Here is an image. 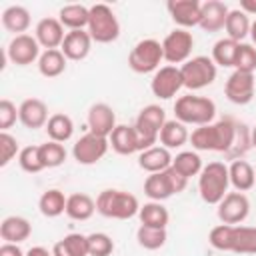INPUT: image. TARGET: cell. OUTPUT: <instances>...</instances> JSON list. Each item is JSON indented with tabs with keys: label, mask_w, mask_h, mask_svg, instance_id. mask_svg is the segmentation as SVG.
<instances>
[{
	"label": "cell",
	"mask_w": 256,
	"mask_h": 256,
	"mask_svg": "<svg viewBox=\"0 0 256 256\" xmlns=\"http://www.w3.org/2000/svg\"><path fill=\"white\" fill-rule=\"evenodd\" d=\"M92 38L88 34V30H70L66 32V38L60 46L62 54L66 56V60H84L88 54H90V48H92Z\"/></svg>",
	"instance_id": "cell-18"
},
{
	"label": "cell",
	"mask_w": 256,
	"mask_h": 256,
	"mask_svg": "<svg viewBox=\"0 0 256 256\" xmlns=\"http://www.w3.org/2000/svg\"><path fill=\"white\" fill-rule=\"evenodd\" d=\"M174 116L182 124H192V126H206L212 124L216 116V104L214 100L206 96H196V94H186L180 96L174 104Z\"/></svg>",
	"instance_id": "cell-4"
},
{
	"label": "cell",
	"mask_w": 256,
	"mask_h": 256,
	"mask_svg": "<svg viewBox=\"0 0 256 256\" xmlns=\"http://www.w3.org/2000/svg\"><path fill=\"white\" fill-rule=\"evenodd\" d=\"M38 70L46 78H56L66 70V56L60 48L56 50H44L38 58Z\"/></svg>",
	"instance_id": "cell-36"
},
{
	"label": "cell",
	"mask_w": 256,
	"mask_h": 256,
	"mask_svg": "<svg viewBox=\"0 0 256 256\" xmlns=\"http://www.w3.org/2000/svg\"><path fill=\"white\" fill-rule=\"evenodd\" d=\"M88 34L98 44H110L120 36V22L110 6H106V4L90 6Z\"/></svg>",
	"instance_id": "cell-5"
},
{
	"label": "cell",
	"mask_w": 256,
	"mask_h": 256,
	"mask_svg": "<svg viewBox=\"0 0 256 256\" xmlns=\"http://www.w3.org/2000/svg\"><path fill=\"white\" fill-rule=\"evenodd\" d=\"M52 254L54 256H88V236L80 232H70L54 244Z\"/></svg>",
	"instance_id": "cell-27"
},
{
	"label": "cell",
	"mask_w": 256,
	"mask_h": 256,
	"mask_svg": "<svg viewBox=\"0 0 256 256\" xmlns=\"http://www.w3.org/2000/svg\"><path fill=\"white\" fill-rule=\"evenodd\" d=\"M238 44L240 42H234L228 36L226 38H220L214 44V48H212V60H214V64L216 66H222V68H234L236 54H238Z\"/></svg>",
	"instance_id": "cell-38"
},
{
	"label": "cell",
	"mask_w": 256,
	"mask_h": 256,
	"mask_svg": "<svg viewBox=\"0 0 256 256\" xmlns=\"http://www.w3.org/2000/svg\"><path fill=\"white\" fill-rule=\"evenodd\" d=\"M34 38L38 40V44L46 50H56L62 46L64 38H66V32H64V26L58 18H42L38 24H36V30H34Z\"/></svg>",
	"instance_id": "cell-17"
},
{
	"label": "cell",
	"mask_w": 256,
	"mask_h": 256,
	"mask_svg": "<svg viewBox=\"0 0 256 256\" xmlns=\"http://www.w3.org/2000/svg\"><path fill=\"white\" fill-rule=\"evenodd\" d=\"M254 88H256L254 74L234 70V72L228 76V80H226L224 94H226V98H228L232 104L244 106V104L252 102V98H254Z\"/></svg>",
	"instance_id": "cell-14"
},
{
	"label": "cell",
	"mask_w": 256,
	"mask_h": 256,
	"mask_svg": "<svg viewBox=\"0 0 256 256\" xmlns=\"http://www.w3.org/2000/svg\"><path fill=\"white\" fill-rule=\"evenodd\" d=\"M230 174V184L234 186L236 192H248L256 184V172L250 162L246 160H232L228 166Z\"/></svg>",
	"instance_id": "cell-24"
},
{
	"label": "cell",
	"mask_w": 256,
	"mask_h": 256,
	"mask_svg": "<svg viewBox=\"0 0 256 256\" xmlns=\"http://www.w3.org/2000/svg\"><path fill=\"white\" fill-rule=\"evenodd\" d=\"M58 20L62 22L64 28L70 30H84L88 28V20H90V8L82 6V4H68L62 6L58 12Z\"/></svg>",
	"instance_id": "cell-28"
},
{
	"label": "cell",
	"mask_w": 256,
	"mask_h": 256,
	"mask_svg": "<svg viewBox=\"0 0 256 256\" xmlns=\"http://www.w3.org/2000/svg\"><path fill=\"white\" fill-rule=\"evenodd\" d=\"M16 154H20L18 140L8 132H0V166H6Z\"/></svg>",
	"instance_id": "cell-46"
},
{
	"label": "cell",
	"mask_w": 256,
	"mask_h": 256,
	"mask_svg": "<svg viewBox=\"0 0 256 256\" xmlns=\"http://www.w3.org/2000/svg\"><path fill=\"white\" fill-rule=\"evenodd\" d=\"M18 164L28 174H38L44 170V164L40 160V146H24L18 154Z\"/></svg>",
	"instance_id": "cell-42"
},
{
	"label": "cell",
	"mask_w": 256,
	"mask_h": 256,
	"mask_svg": "<svg viewBox=\"0 0 256 256\" xmlns=\"http://www.w3.org/2000/svg\"><path fill=\"white\" fill-rule=\"evenodd\" d=\"M96 212V200H92L88 194L76 192L70 194L66 200V216L72 220H88Z\"/></svg>",
	"instance_id": "cell-29"
},
{
	"label": "cell",
	"mask_w": 256,
	"mask_h": 256,
	"mask_svg": "<svg viewBox=\"0 0 256 256\" xmlns=\"http://www.w3.org/2000/svg\"><path fill=\"white\" fill-rule=\"evenodd\" d=\"M6 58L16 64V66H28L32 64L34 60L40 58V44L34 36L30 34H20V36H14L10 40V44L6 46Z\"/></svg>",
	"instance_id": "cell-13"
},
{
	"label": "cell",
	"mask_w": 256,
	"mask_h": 256,
	"mask_svg": "<svg viewBox=\"0 0 256 256\" xmlns=\"http://www.w3.org/2000/svg\"><path fill=\"white\" fill-rule=\"evenodd\" d=\"M2 26L8 32H14L16 36H20L30 28V12L24 6H18V4L8 6L2 12Z\"/></svg>",
	"instance_id": "cell-30"
},
{
	"label": "cell",
	"mask_w": 256,
	"mask_h": 256,
	"mask_svg": "<svg viewBox=\"0 0 256 256\" xmlns=\"http://www.w3.org/2000/svg\"><path fill=\"white\" fill-rule=\"evenodd\" d=\"M230 236H232V226L230 224H218L210 230L208 234V242L212 248L228 252L230 250Z\"/></svg>",
	"instance_id": "cell-45"
},
{
	"label": "cell",
	"mask_w": 256,
	"mask_h": 256,
	"mask_svg": "<svg viewBox=\"0 0 256 256\" xmlns=\"http://www.w3.org/2000/svg\"><path fill=\"white\" fill-rule=\"evenodd\" d=\"M240 10L246 12V14H256V0H242Z\"/></svg>",
	"instance_id": "cell-50"
},
{
	"label": "cell",
	"mask_w": 256,
	"mask_h": 256,
	"mask_svg": "<svg viewBox=\"0 0 256 256\" xmlns=\"http://www.w3.org/2000/svg\"><path fill=\"white\" fill-rule=\"evenodd\" d=\"M0 256H26L18 244H10V242H4L0 246Z\"/></svg>",
	"instance_id": "cell-48"
},
{
	"label": "cell",
	"mask_w": 256,
	"mask_h": 256,
	"mask_svg": "<svg viewBox=\"0 0 256 256\" xmlns=\"http://www.w3.org/2000/svg\"><path fill=\"white\" fill-rule=\"evenodd\" d=\"M32 234V224L24 216H6L0 224V236L4 242L20 244Z\"/></svg>",
	"instance_id": "cell-23"
},
{
	"label": "cell",
	"mask_w": 256,
	"mask_h": 256,
	"mask_svg": "<svg viewBox=\"0 0 256 256\" xmlns=\"http://www.w3.org/2000/svg\"><path fill=\"white\" fill-rule=\"evenodd\" d=\"M164 60V50L162 42L154 38H144L134 44V48L128 54V66L136 74H148L156 72L160 68V62Z\"/></svg>",
	"instance_id": "cell-8"
},
{
	"label": "cell",
	"mask_w": 256,
	"mask_h": 256,
	"mask_svg": "<svg viewBox=\"0 0 256 256\" xmlns=\"http://www.w3.org/2000/svg\"><path fill=\"white\" fill-rule=\"evenodd\" d=\"M250 38H252V42L256 44V20H254L252 26H250Z\"/></svg>",
	"instance_id": "cell-51"
},
{
	"label": "cell",
	"mask_w": 256,
	"mask_h": 256,
	"mask_svg": "<svg viewBox=\"0 0 256 256\" xmlns=\"http://www.w3.org/2000/svg\"><path fill=\"white\" fill-rule=\"evenodd\" d=\"M230 8L220 2V0H206L202 4V20H200V28L204 32H218L226 26V18H228Z\"/></svg>",
	"instance_id": "cell-21"
},
{
	"label": "cell",
	"mask_w": 256,
	"mask_h": 256,
	"mask_svg": "<svg viewBox=\"0 0 256 256\" xmlns=\"http://www.w3.org/2000/svg\"><path fill=\"white\" fill-rule=\"evenodd\" d=\"M250 138H252V146L256 148V126H254L252 130H250Z\"/></svg>",
	"instance_id": "cell-52"
},
{
	"label": "cell",
	"mask_w": 256,
	"mask_h": 256,
	"mask_svg": "<svg viewBox=\"0 0 256 256\" xmlns=\"http://www.w3.org/2000/svg\"><path fill=\"white\" fill-rule=\"evenodd\" d=\"M110 148V140L104 138V136H96L92 132L80 136L76 140V144L72 146V156L78 164H84V166H90V164H96L98 160H102L106 156Z\"/></svg>",
	"instance_id": "cell-10"
},
{
	"label": "cell",
	"mask_w": 256,
	"mask_h": 256,
	"mask_svg": "<svg viewBox=\"0 0 256 256\" xmlns=\"http://www.w3.org/2000/svg\"><path fill=\"white\" fill-rule=\"evenodd\" d=\"M26 256H54L48 248H44V246H32L28 252H26Z\"/></svg>",
	"instance_id": "cell-49"
},
{
	"label": "cell",
	"mask_w": 256,
	"mask_h": 256,
	"mask_svg": "<svg viewBox=\"0 0 256 256\" xmlns=\"http://www.w3.org/2000/svg\"><path fill=\"white\" fill-rule=\"evenodd\" d=\"M194 48V36L192 32L184 30V28H176L170 34H166V38L162 40V50H164V60L170 66L176 64H184L186 60H190Z\"/></svg>",
	"instance_id": "cell-9"
},
{
	"label": "cell",
	"mask_w": 256,
	"mask_h": 256,
	"mask_svg": "<svg viewBox=\"0 0 256 256\" xmlns=\"http://www.w3.org/2000/svg\"><path fill=\"white\" fill-rule=\"evenodd\" d=\"M172 20L180 26V28H192V26H200L202 20V4L198 0H170L166 4Z\"/></svg>",
	"instance_id": "cell-16"
},
{
	"label": "cell",
	"mask_w": 256,
	"mask_h": 256,
	"mask_svg": "<svg viewBox=\"0 0 256 256\" xmlns=\"http://www.w3.org/2000/svg\"><path fill=\"white\" fill-rule=\"evenodd\" d=\"M234 254H256V226H232L230 250Z\"/></svg>",
	"instance_id": "cell-25"
},
{
	"label": "cell",
	"mask_w": 256,
	"mask_h": 256,
	"mask_svg": "<svg viewBox=\"0 0 256 256\" xmlns=\"http://www.w3.org/2000/svg\"><path fill=\"white\" fill-rule=\"evenodd\" d=\"M234 70L254 74V70H256V48L252 44H244V42L238 44V54H236Z\"/></svg>",
	"instance_id": "cell-44"
},
{
	"label": "cell",
	"mask_w": 256,
	"mask_h": 256,
	"mask_svg": "<svg viewBox=\"0 0 256 256\" xmlns=\"http://www.w3.org/2000/svg\"><path fill=\"white\" fill-rule=\"evenodd\" d=\"M236 134V120L226 116L218 122L196 126L190 134V144L196 152H222L226 154Z\"/></svg>",
	"instance_id": "cell-1"
},
{
	"label": "cell",
	"mask_w": 256,
	"mask_h": 256,
	"mask_svg": "<svg viewBox=\"0 0 256 256\" xmlns=\"http://www.w3.org/2000/svg\"><path fill=\"white\" fill-rule=\"evenodd\" d=\"M184 88V82H182V74H180V66H160L152 80H150V90L156 98L160 100H170L172 96L178 94V90Z\"/></svg>",
	"instance_id": "cell-11"
},
{
	"label": "cell",
	"mask_w": 256,
	"mask_h": 256,
	"mask_svg": "<svg viewBox=\"0 0 256 256\" xmlns=\"http://www.w3.org/2000/svg\"><path fill=\"white\" fill-rule=\"evenodd\" d=\"M250 26H252V22H250L248 14L242 12L240 8H234V10L228 12L224 30H226V34H228L230 40H234V42H242V40L250 34Z\"/></svg>",
	"instance_id": "cell-35"
},
{
	"label": "cell",
	"mask_w": 256,
	"mask_h": 256,
	"mask_svg": "<svg viewBox=\"0 0 256 256\" xmlns=\"http://www.w3.org/2000/svg\"><path fill=\"white\" fill-rule=\"evenodd\" d=\"M138 218H140V224H144V226L166 228L168 226V220H170V214H168V210H166V206L162 202L150 200L144 206H140Z\"/></svg>",
	"instance_id": "cell-34"
},
{
	"label": "cell",
	"mask_w": 256,
	"mask_h": 256,
	"mask_svg": "<svg viewBox=\"0 0 256 256\" xmlns=\"http://www.w3.org/2000/svg\"><path fill=\"white\" fill-rule=\"evenodd\" d=\"M18 118V108L16 104H12L8 98L0 100V130L8 132V128H12V124Z\"/></svg>",
	"instance_id": "cell-47"
},
{
	"label": "cell",
	"mask_w": 256,
	"mask_h": 256,
	"mask_svg": "<svg viewBox=\"0 0 256 256\" xmlns=\"http://www.w3.org/2000/svg\"><path fill=\"white\" fill-rule=\"evenodd\" d=\"M66 200H68V196H64V192L58 188H50V190L42 192V196L38 200L40 214L46 218H56V216L64 214L66 212Z\"/></svg>",
	"instance_id": "cell-32"
},
{
	"label": "cell",
	"mask_w": 256,
	"mask_h": 256,
	"mask_svg": "<svg viewBox=\"0 0 256 256\" xmlns=\"http://www.w3.org/2000/svg\"><path fill=\"white\" fill-rule=\"evenodd\" d=\"M172 168L178 170L182 176L192 178V176H198L204 166H202V158L196 150H182L172 158Z\"/></svg>",
	"instance_id": "cell-37"
},
{
	"label": "cell",
	"mask_w": 256,
	"mask_h": 256,
	"mask_svg": "<svg viewBox=\"0 0 256 256\" xmlns=\"http://www.w3.org/2000/svg\"><path fill=\"white\" fill-rule=\"evenodd\" d=\"M46 134L54 142H60V144L62 142H68L72 138V134H74V122H72V118L68 114H62V112L52 114L48 118V122H46Z\"/></svg>",
	"instance_id": "cell-31"
},
{
	"label": "cell",
	"mask_w": 256,
	"mask_h": 256,
	"mask_svg": "<svg viewBox=\"0 0 256 256\" xmlns=\"http://www.w3.org/2000/svg\"><path fill=\"white\" fill-rule=\"evenodd\" d=\"M40 160H42L44 168H56V166L64 164V160H66V148L60 142L48 140V142L40 144Z\"/></svg>",
	"instance_id": "cell-41"
},
{
	"label": "cell",
	"mask_w": 256,
	"mask_h": 256,
	"mask_svg": "<svg viewBox=\"0 0 256 256\" xmlns=\"http://www.w3.org/2000/svg\"><path fill=\"white\" fill-rule=\"evenodd\" d=\"M108 140H110L112 150L120 156H130L134 152H140V140H138V134H136L134 126L118 124Z\"/></svg>",
	"instance_id": "cell-20"
},
{
	"label": "cell",
	"mask_w": 256,
	"mask_h": 256,
	"mask_svg": "<svg viewBox=\"0 0 256 256\" xmlns=\"http://www.w3.org/2000/svg\"><path fill=\"white\" fill-rule=\"evenodd\" d=\"M252 148V138H250V128L244 124V122H236V134H234V140H232V146L230 150L224 154L230 162L232 160H242L244 154Z\"/></svg>",
	"instance_id": "cell-39"
},
{
	"label": "cell",
	"mask_w": 256,
	"mask_h": 256,
	"mask_svg": "<svg viewBox=\"0 0 256 256\" xmlns=\"http://www.w3.org/2000/svg\"><path fill=\"white\" fill-rule=\"evenodd\" d=\"M218 218L222 224H230V226H238L242 224L248 214H250V200L246 198L244 192H228L216 210Z\"/></svg>",
	"instance_id": "cell-12"
},
{
	"label": "cell",
	"mask_w": 256,
	"mask_h": 256,
	"mask_svg": "<svg viewBox=\"0 0 256 256\" xmlns=\"http://www.w3.org/2000/svg\"><path fill=\"white\" fill-rule=\"evenodd\" d=\"M158 140H160V146L172 150V148L184 146V144L190 140V134H188L186 124H182L180 120L174 118V120H166V124H164L162 130H160Z\"/></svg>",
	"instance_id": "cell-26"
},
{
	"label": "cell",
	"mask_w": 256,
	"mask_h": 256,
	"mask_svg": "<svg viewBox=\"0 0 256 256\" xmlns=\"http://www.w3.org/2000/svg\"><path fill=\"white\" fill-rule=\"evenodd\" d=\"M96 212L106 218L128 220L140 212V202L134 194H130L126 190L106 188L96 198Z\"/></svg>",
	"instance_id": "cell-2"
},
{
	"label": "cell",
	"mask_w": 256,
	"mask_h": 256,
	"mask_svg": "<svg viewBox=\"0 0 256 256\" xmlns=\"http://www.w3.org/2000/svg\"><path fill=\"white\" fill-rule=\"evenodd\" d=\"M18 120L30 130L42 128L48 122V106L40 98H26L18 106Z\"/></svg>",
	"instance_id": "cell-19"
},
{
	"label": "cell",
	"mask_w": 256,
	"mask_h": 256,
	"mask_svg": "<svg viewBox=\"0 0 256 256\" xmlns=\"http://www.w3.org/2000/svg\"><path fill=\"white\" fill-rule=\"evenodd\" d=\"M114 252V240L104 232L88 234V256H110Z\"/></svg>",
	"instance_id": "cell-43"
},
{
	"label": "cell",
	"mask_w": 256,
	"mask_h": 256,
	"mask_svg": "<svg viewBox=\"0 0 256 256\" xmlns=\"http://www.w3.org/2000/svg\"><path fill=\"white\" fill-rule=\"evenodd\" d=\"M230 174L224 162H208L198 174V192L206 204H220V200L228 194Z\"/></svg>",
	"instance_id": "cell-3"
},
{
	"label": "cell",
	"mask_w": 256,
	"mask_h": 256,
	"mask_svg": "<svg viewBox=\"0 0 256 256\" xmlns=\"http://www.w3.org/2000/svg\"><path fill=\"white\" fill-rule=\"evenodd\" d=\"M164 124H166V112L158 104H148L140 110V114L136 116V122H134V128H136V134L140 140V152L156 146Z\"/></svg>",
	"instance_id": "cell-6"
},
{
	"label": "cell",
	"mask_w": 256,
	"mask_h": 256,
	"mask_svg": "<svg viewBox=\"0 0 256 256\" xmlns=\"http://www.w3.org/2000/svg\"><path fill=\"white\" fill-rule=\"evenodd\" d=\"M180 74H182L184 88L194 92V90H202L210 86L216 80L218 66L208 56H194L180 66Z\"/></svg>",
	"instance_id": "cell-7"
},
{
	"label": "cell",
	"mask_w": 256,
	"mask_h": 256,
	"mask_svg": "<svg viewBox=\"0 0 256 256\" xmlns=\"http://www.w3.org/2000/svg\"><path fill=\"white\" fill-rule=\"evenodd\" d=\"M166 228H152V226H144L140 224V228L136 230V240L142 248L146 250H158L166 244Z\"/></svg>",
	"instance_id": "cell-40"
},
{
	"label": "cell",
	"mask_w": 256,
	"mask_h": 256,
	"mask_svg": "<svg viewBox=\"0 0 256 256\" xmlns=\"http://www.w3.org/2000/svg\"><path fill=\"white\" fill-rule=\"evenodd\" d=\"M138 166L146 170L148 174L164 172L166 168L172 166V154L164 146H152L148 150H142L138 156Z\"/></svg>",
	"instance_id": "cell-22"
},
{
	"label": "cell",
	"mask_w": 256,
	"mask_h": 256,
	"mask_svg": "<svg viewBox=\"0 0 256 256\" xmlns=\"http://www.w3.org/2000/svg\"><path fill=\"white\" fill-rule=\"evenodd\" d=\"M144 194L154 200V202H164L168 200L170 196H174V190L168 182V176L166 172H156V174H150L146 180H144Z\"/></svg>",
	"instance_id": "cell-33"
},
{
	"label": "cell",
	"mask_w": 256,
	"mask_h": 256,
	"mask_svg": "<svg viewBox=\"0 0 256 256\" xmlns=\"http://www.w3.org/2000/svg\"><path fill=\"white\" fill-rule=\"evenodd\" d=\"M86 122H88V128H90L92 134L104 136V138H110V134L118 126L116 124V114H114L112 106H108L104 102H96V104L90 106Z\"/></svg>",
	"instance_id": "cell-15"
},
{
	"label": "cell",
	"mask_w": 256,
	"mask_h": 256,
	"mask_svg": "<svg viewBox=\"0 0 256 256\" xmlns=\"http://www.w3.org/2000/svg\"><path fill=\"white\" fill-rule=\"evenodd\" d=\"M254 172H256V170H254Z\"/></svg>",
	"instance_id": "cell-53"
}]
</instances>
